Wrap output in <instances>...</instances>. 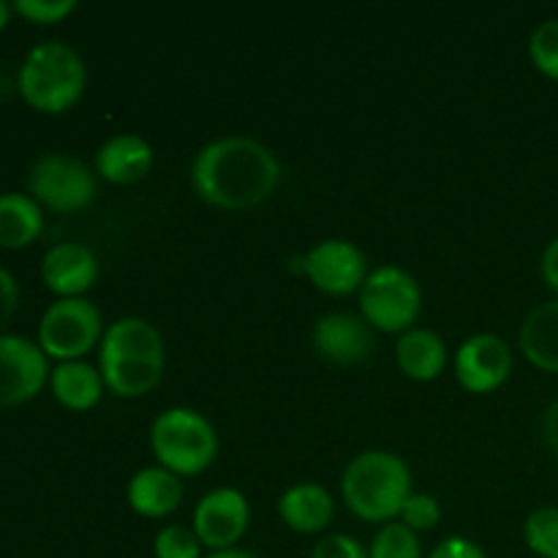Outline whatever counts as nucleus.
<instances>
[{
    "instance_id": "31",
    "label": "nucleus",
    "mask_w": 558,
    "mask_h": 558,
    "mask_svg": "<svg viewBox=\"0 0 558 558\" xmlns=\"http://www.w3.org/2000/svg\"><path fill=\"white\" fill-rule=\"evenodd\" d=\"M20 305V289H16L14 276L5 267H0V327H5Z\"/></svg>"
},
{
    "instance_id": "2",
    "label": "nucleus",
    "mask_w": 558,
    "mask_h": 558,
    "mask_svg": "<svg viewBox=\"0 0 558 558\" xmlns=\"http://www.w3.org/2000/svg\"><path fill=\"white\" fill-rule=\"evenodd\" d=\"M341 494L349 510L368 523H390L401 515L412 490L407 461L387 450L360 452L347 463Z\"/></svg>"
},
{
    "instance_id": "9",
    "label": "nucleus",
    "mask_w": 558,
    "mask_h": 558,
    "mask_svg": "<svg viewBox=\"0 0 558 558\" xmlns=\"http://www.w3.org/2000/svg\"><path fill=\"white\" fill-rule=\"evenodd\" d=\"M251 523L248 499L238 488H216L194 510V534L210 550H229L243 539Z\"/></svg>"
},
{
    "instance_id": "15",
    "label": "nucleus",
    "mask_w": 558,
    "mask_h": 558,
    "mask_svg": "<svg viewBox=\"0 0 558 558\" xmlns=\"http://www.w3.org/2000/svg\"><path fill=\"white\" fill-rule=\"evenodd\" d=\"M153 169L150 142L136 134H118L104 142L96 153V172L118 185L140 183Z\"/></svg>"
},
{
    "instance_id": "17",
    "label": "nucleus",
    "mask_w": 558,
    "mask_h": 558,
    "mask_svg": "<svg viewBox=\"0 0 558 558\" xmlns=\"http://www.w3.org/2000/svg\"><path fill=\"white\" fill-rule=\"evenodd\" d=\"M278 515L292 532L298 534H319L325 532L336 515L332 496L316 483L292 485L287 494L278 499Z\"/></svg>"
},
{
    "instance_id": "35",
    "label": "nucleus",
    "mask_w": 558,
    "mask_h": 558,
    "mask_svg": "<svg viewBox=\"0 0 558 558\" xmlns=\"http://www.w3.org/2000/svg\"><path fill=\"white\" fill-rule=\"evenodd\" d=\"M9 16H11V5L5 3V0H0V31H3V27H5Z\"/></svg>"
},
{
    "instance_id": "25",
    "label": "nucleus",
    "mask_w": 558,
    "mask_h": 558,
    "mask_svg": "<svg viewBox=\"0 0 558 558\" xmlns=\"http://www.w3.org/2000/svg\"><path fill=\"white\" fill-rule=\"evenodd\" d=\"M529 58L545 76L558 82V16L543 20L529 38Z\"/></svg>"
},
{
    "instance_id": "3",
    "label": "nucleus",
    "mask_w": 558,
    "mask_h": 558,
    "mask_svg": "<svg viewBox=\"0 0 558 558\" xmlns=\"http://www.w3.org/2000/svg\"><path fill=\"white\" fill-rule=\"evenodd\" d=\"M20 93L38 112H65L80 101L87 85L82 54L71 44L41 41L20 65Z\"/></svg>"
},
{
    "instance_id": "33",
    "label": "nucleus",
    "mask_w": 558,
    "mask_h": 558,
    "mask_svg": "<svg viewBox=\"0 0 558 558\" xmlns=\"http://www.w3.org/2000/svg\"><path fill=\"white\" fill-rule=\"evenodd\" d=\"M543 439L558 461V398L556 401H550V407L545 409L543 414Z\"/></svg>"
},
{
    "instance_id": "24",
    "label": "nucleus",
    "mask_w": 558,
    "mask_h": 558,
    "mask_svg": "<svg viewBox=\"0 0 558 558\" xmlns=\"http://www.w3.org/2000/svg\"><path fill=\"white\" fill-rule=\"evenodd\" d=\"M371 558H423L420 550L417 532L407 526V523H385L379 534L374 537L368 550Z\"/></svg>"
},
{
    "instance_id": "7",
    "label": "nucleus",
    "mask_w": 558,
    "mask_h": 558,
    "mask_svg": "<svg viewBox=\"0 0 558 558\" xmlns=\"http://www.w3.org/2000/svg\"><path fill=\"white\" fill-rule=\"evenodd\" d=\"M27 191L38 205L54 213H74L96 199V174L69 153H44L27 172Z\"/></svg>"
},
{
    "instance_id": "14",
    "label": "nucleus",
    "mask_w": 558,
    "mask_h": 558,
    "mask_svg": "<svg viewBox=\"0 0 558 558\" xmlns=\"http://www.w3.org/2000/svg\"><path fill=\"white\" fill-rule=\"evenodd\" d=\"M98 357L163 363V341L156 327L142 316H123L104 330Z\"/></svg>"
},
{
    "instance_id": "32",
    "label": "nucleus",
    "mask_w": 558,
    "mask_h": 558,
    "mask_svg": "<svg viewBox=\"0 0 558 558\" xmlns=\"http://www.w3.org/2000/svg\"><path fill=\"white\" fill-rule=\"evenodd\" d=\"M539 270H543L545 283L558 294V234L548 243V248L543 251V262H539Z\"/></svg>"
},
{
    "instance_id": "12",
    "label": "nucleus",
    "mask_w": 558,
    "mask_h": 558,
    "mask_svg": "<svg viewBox=\"0 0 558 558\" xmlns=\"http://www.w3.org/2000/svg\"><path fill=\"white\" fill-rule=\"evenodd\" d=\"M314 349L332 365H343V368L360 365L376 349L374 327L363 316L336 311V314H327L316 322Z\"/></svg>"
},
{
    "instance_id": "16",
    "label": "nucleus",
    "mask_w": 558,
    "mask_h": 558,
    "mask_svg": "<svg viewBox=\"0 0 558 558\" xmlns=\"http://www.w3.org/2000/svg\"><path fill=\"white\" fill-rule=\"evenodd\" d=\"M129 507L142 518H167L183 501V483L163 466L140 469L129 480Z\"/></svg>"
},
{
    "instance_id": "23",
    "label": "nucleus",
    "mask_w": 558,
    "mask_h": 558,
    "mask_svg": "<svg viewBox=\"0 0 558 558\" xmlns=\"http://www.w3.org/2000/svg\"><path fill=\"white\" fill-rule=\"evenodd\" d=\"M523 539L539 558H558V507H537L523 523Z\"/></svg>"
},
{
    "instance_id": "1",
    "label": "nucleus",
    "mask_w": 558,
    "mask_h": 558,
    "mask_svg": "<svg viewBox=\"0 0 558 558\" xmlns=\"http://www.w3.org/2000/svg\"><path fill=\"white\" fill-rule=\"evenodd\" d=\"M281 180L276 153L251 136H221L196 153L191 185L196 194L221 210H248L262 205Z\"/></svg>"
},
{
    "instance_id": "20",
    "label": "nucleus",
    "mask_w": 558,
    "mask_h": 558,
    "mask_svg": "<svg viewBox=\"0 0 558 558\" xmlns=\"http://www.w3.org/2000/svg\"><path fill=\"white\" fill-rule=\"evenodd\" d=\"M52 392L65 409L74 412H87L96 407L104 396V379L101 371L93 368L85 360H69V363H58L52 368Z\"/></svg>"
},
{
    "instance_id": "19",
    "label": "nucleus",
    "mask_w": 558,
    "mask_h": 558,
    "mask_svg": "<svg viewBox=\"0 0 558 558\" xmlns=\"http://www.w3.org/2000/svg\"><path fill=\"white\" fill-rule=\"evenodd\" d=\"M398 368L414 381L439 379L441 371L447 368V347L434 330L425 327H412L398 338L396 347Z\"/></svg>"
},
{
    "instance_id": "30",
    "label": "nucleus",
    "mask_w": 558,
    "mask_h": 558,
    "mask_svg": "<svg viewBox=\"0 0 558 558\" xmlns=\"http://www.w3.org/2000/svg\"><path fill=\"white\" fill-rule=\"evenodd\" d=\"M428 558H488L477 543L466 537H450L434 548Z\"/></svg>"
},
{
    "instance_id": "18",
    "label": "nucleus",
    "mask_w": 558,
    "mask_h": 558,
    "mask_svg": "<svg viewBox=\"0 0 558 558\" xmlns=\"http://www.w3.org/2000/svg\"><path fill=\"white\" fill-rule=\"evenodd\" d=\"M518 341L534 368L545 371V374H558V300H548L529 311L521 332H518Z\"/></svg>"
},
{
    "instance_id": "26",
    "label": "nucleus",
    "mask_w": 558,
    "mask_h": 558,
    "mask_svg": "<svg viewBox=\"0 0 558 558\" xmlns=\"http://www.w3.org/2000/svg\"><path fill=\"white\" fill-rule=\"evenodd\" d=\"M156 558H202V543L189 526H163L153 539Z\"/></svg>"
},
{
    "instance_id": "34",
    "label": "nucleus",
    "mask_w": 558,
    "mask_h": 558,
    "mask_svg": "<svg viewBox=\"0 0 558 558\" xmlns=\"http://www.w3.org/2000/svg\"><path fill=\"white\" fill-rule=\"evenodd\" d=\"M207 558H259L254 556L251 550H240V548H229V550H213Z\"/></svg>"
},
{
    "instance_id": "6",
    "label": "nucleus",
    "mask_w": 558,
    "mask_h": 558,
    "mask_svg": "<svg viewBox=\"0 0 558 558\" xmlns=\"http://www.w3.org/2000/svg\"><path fill=\"white\" fill-rule=\"evenodd\" d=\"M104 338L101 311L85 298H60L38 322V347L47 357L69 363L90 352Z\"/></svg>"
},
{
    "instance_id": "11",
    "label": "nucleus",
    "mask_w": 558,
    "mask_h": 558,
    "mask_svg": "<svg viewBox=\"0 0 558 558\" xmlns=\"http://www.w3.org/2000/svg\"><path fill=\"white\" fill-rule=\"evenodd\" d=\"M49 376L47 354L22 336H0V407L31 401Z\"/></svg>"
},
{
    "instance_id": "4",
    "label": "nucleus",
    "mask_w": 558,
    "mask_h": 558,
    "mask_svg": "<svg viewBox=\"0 0 558 558\" xmlns=\"http://www.w3.org/2000/svg\"><path fill=\"white\" fill-rule=\"evenodd\" d=\"M150 450L178 477L202 474L218 456V434L210 420L189 407H172L150 425Z\"/></svg>"
},
{
    "instance_id": "5",
    "label": "nucleus",
    "mask_w": 558,
    "mask_h": 558,
    "mask_svg": "<svg viewBox=\"0 0 558 558\" xmlns=\"http://www.w3.org/2000/svg\"><path fill=\"white\" fill-rule=\"evenodd\" d=\"M420 305H423L420 283L403 267H376L360 287V311L374 330L403 336L417 322Z\"/></svg>"
},
{
    "instance_id": "10",
    "label": "nucleus",
    "mask_w": 558,
    "mask_h": 558,
    "mask_svg": "<svg viewBox=\"0 0 558 558\" xmlns=\"http://www.w3.org/2000/svg\"><path fill=\"white\" fill-rule=\"evenodd\" d=\"M512 374V349L505 338L494 332H480L466 338L456 354V376L463 390L494 392L510 379Z\"/></svg>"
},
{
    "instance_id": "8",
    "label": "nucleus",
    "mask_w": 558,
    "mask_h": 558,
    "mask_svg": "<svg viewBox=\"0 0 558 558\" xmlns=\"http://www.w3.org/2000/svg\"><path fill=\"white\" fill-rule=\"evenodd\" d=\"M303 270L319 292L343 298L360 292L368 278V259L349 240H322L303 256Z\"/></svg>"
},
{
    "instance_id": "28",
    "label": "nucleus",
    "mask_w": 558,
    "mask_h": 558,
    "mask_svg": "<svg viewBox=\"0 0 558 558\" xmlns=\"http://www.w3.org/2000/svg\"><path fill=\"white\" fill-rule=\"evenodd\" d=\"M76 9V0H16L14 11L25 20L38 22V25H52V22L65 20Z\"/></svg>"
},
{
    "instance_id": "22",
    "label": "nucleus",
    "mask_w": 558,
    "mask_h": 558,
    "mask_svg": "<svg viewBox=\"0 0 558 558\" xmlns=\"http://www.w3.org/2000/svg\"><path fill=\"white\" fill-rule=\"evenodd\" d=\"M104 387L120 398H142L156 390L163 376V363H134V360L98 357Z\"/></svg>"
},
{
    "instance_id": "27",
    "label": "nucleus",
    "mask_w": 558,
    "mask_h": 558,
    "mask_svg": "<svg viewBox=\"0 0 558 558\" xmlns=\"http://www.w3.org/2000/svg\"><path fill=\"white\" fill-rule=\"evenodd\" d=\"M398 518H401V523H407L412 532H428V529L439 526L441 507L430 494H412Z\"/></svg>"
},
{
    "instance_id": "13",
    "label": "nucleus",
    "mask_w": 558,
    "mask_h": 558,
    "mask_svg": "<svg viewBox=\"0 0 558 558\" xmlns=\"http://www.w3.org/2000/svg\"><path fill=\"white\" fill-rule=\"evenodd\" d=\"M98 256L85 243H58L41 259V281L60 298H82L98 281Z\"/></svg>"
},
{
    "instance_id": "21",
    "label": "nucleus",
    "mask_w": 558,
    "mask_h": 558,
    "mask_svg": "<svg viewBox=\"0 0 558 558\" xmlns=\"http://www.w3.org/2000/svg\"><path fill=\"white\" fill-rule=\"evenodd\" d=\"M44 213L31 194L5 191L0 194V245L22 248L41 234Z\"/></svg>"
},
{
    "instance_id": "29",
    "label": "nucleus",
    "mask_w": 558,
    "mask_h": 558,
    "mask_svg": "<svg viewBox=\"0 0 558 558\" xmlns=\"http://www.w3.org/2000/svg\"><path fill=\"white\" fill-rule=\"evenodd\" d=\"M311 558H371L368 550L349 534H327L311 550Z\"/></svg>"
}]
</instances>
